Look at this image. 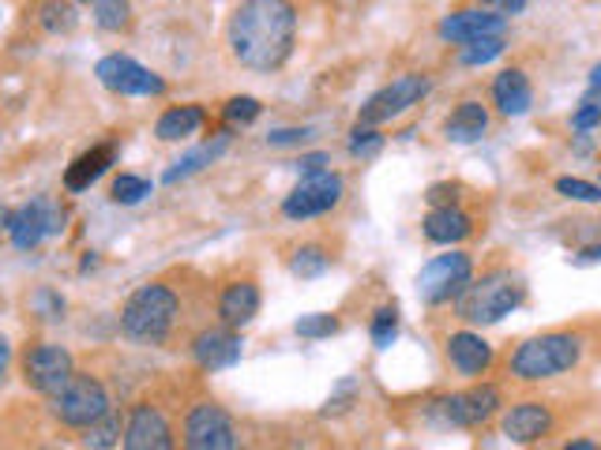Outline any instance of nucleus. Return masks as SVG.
Returning a JSON list of instances; mask_svg holds the SVG:
<instances>
[{"mask_svg":"<svg viewBox=\"0 0 601 450\" xmlns=\"http://www.w3.org/2000/svg\"><path fill=\"white\" fill-rule=\"evenodd\" d=\"M233 61L252 72H279L297 46L294 0H241L226 23Z\"/></svg>","mask_w":601,"mask_h":450,"instance_id":"1","label":"nucleus"},{"mask_svg":"<svg viewBox=\"0 0 601 450\" xmlns=\"http://www.w3.org/2000/svg\"><path fill=\"white\" fill-rule=\"evenodd\" d=\"M184 300L169 282H148L125 300L120 308V331L136 346H162L174 338L177 323H181Z\"/></svg>","mask_w":601,"mask_h":450,"instance_id":"2","label":"nucleus"},{"mask_svg":"<svg viewBox=\"0 0 601 450\" xmlns=\"http://www.w3.org/2000/svg\"><path fill=\"white\" fill-rule=\"evenodd\" d=\"M583 353H587V342L575 331H546L534 334V338L519 342L508 357V375L515 383H546L557 375L579 368Z\"/></svg>","mask_w":601,"mask_h":450,"instance_id":"3","label":"nucleus"},{"mask_svg":"<svg viewBox=\"0 0 601 450\" xmlns=\"http://www.w3.org/2000/svg\"><path fill=\"white\" fill-rule=\"evenodd\" d=\"M455 300H459V316L466 319V323L489 326V323H500L503 316H511L523 305L526 282L515 270L497 267V270H489V274L477 278V282H470Z\"/></svg>","mask_w":601,"mask_h":450,"instance_id":"4","label":"nucleus"},{"mask_svg":"<svg viewBox=\"0 0 601 450\" xmlns=\"http://www.w3.org/2000/svg\"><path fill=\"white\" fill-rule=\"evenodd\" d=\"M113 409V398L110 390H105V383L99 375H84L76 372L68 383H64V390H56L50 398V416L61 428H72V432H84L91 428L94 421H99L102 413H110Z\"/></svg>","mask_w":601,"mask_h":450,"instance_id":"5","label":"nucleus"},{"mask_svg":"<svg viewBox=\"0 0 601 450\" xmlns=\"http://www.w3.org/2000/svg\"><path fill=\"white\" fill-rule=\"evenodd\" d=\"M20 375L35 395L53 398L76 375V360H72V353L64 346H56V342H30L20 357Z\"/></svg>","mask_w":601,"mask_h":450,"instance_id":"6","label":"nucleus"},{"mask_svg":"<svg viewBox=\"0 0 601 450\" xmlns=\"http://www.w3.org/2000/svg\"><path fill=\"white\" fill-rule=\"evenodd\" d=\"M474 282V259L466 252H444V256L429 259L418 274V297L429 308H440L459 297L466 285Z\"/></svg>","mask_w":601,"mask_h":450,"instance_id":"7","label":"nucleus"},{"mask_svg":"<svg viewBox=\"0 0 601 450\" xmlns=\"http://www.w3.org/2000/svg\"><path fill=\"white\" fill-rule=\"evenodd\" d=\"M181 443L189 450H233L241 443V436H238L233 416L218 402H207V398H203V402L189 406V413H184Z\"/></svg>","mask_w":601,"mask_h":450,"instance_id":"8","label":"nucleus"},{"mask_svg":"<svg viewBox=\"0 0 601 450\" xmlns=\"http://www.w3.org/2000/svg\"><path fill=\"white\" fill-rule=\"evenodd\" d=\"M343 177L335 169H316V173H305L294 192L282 200V215L294 218V222H308V218H320L328 210L338 207L343 200Z\"/></svg>","mask_w":601,"mask_h":450,"instance_id":"9","label":"nucleus"},{"mask_svg":"<svg viewBox=\"0 0 601 450\" xmlns=\"http://www.w3.org/2000/svg\"><path fill=\"white\" fill-rule=\"evenodd\" d=\"M436 421L444 428H482L500 413V390L493 383H477V387L462 390V395H448L433 406Z\"/></svg>","mask_w":601,"mask_h":450,"instance_id":"10","label":"nucleus"},{"mask_svg":"<svg viewBox=\"0 0 601 450\" xmlns=\"http://www.w3.org/2000/svg\"><path fill=\"white\" fill-rule=\"evenodd\" d=\"M425 94H429V76H399L395 83L376 90V94L361 105L357 125H387V120L402 117L406 110H413Z\"/></svg>","mask_w":601,"mask_h":450,"instance_id":"11","label":"nucleus"},{"mask_svg":"<svg viewBox=\"0 0 601 450\" xmlns=\"http://www.w3.org/2000/svg\"><path fill=\"white\" fill-rule=\"evenodd\" d=\"M61 229H64V207H56L50 200H30L12 210L8 236H12V244L20 252H35L42 244V236L61 233Z\"/></svg>","mask_w":601,"mask_h":450,"instance_id":"12","label":"nucleus"},{"mask_svg":"<svg viewBox=\"0 0 601 450\" xmlns=\"http://www.w3.org/2000/svg\"><path fill=\"white\" fill-rule=\"evenodd\" d=\"M94 76H99V83L105 90H113V94H162V90H166V83H162L151 68H143L140 61H132V56H125V53L102 56Z\"/></svg>","mask_w":601,"mask_h":450,"instance_id":"13","label":"nucleus"},{"mask_svg":"<svg viewBox=\"0 0 601 450\" xmlns=\"http://www.w3.org/2000/svg\"><path fill=\"white\" fill-rule=\"evenodd\" d=\"M500 432L508 436V443L534 447L557 432V413H552L549 402H534V398L530 402H515L508 413H503Z\"/></svg>","mask_w":601,"mask_h":450,"instance_id":"14","label":"nucleus"},{"mask_svg":"<svg viewBox=\"0 0 601 450\" xmlns=\"http://www.w3.org/2000/svg\"><path fill=\"white\" fill-rule=\"evenodd\" d=\"M125 447L128 450H169L174 447V424L158 406L136 402L125 413Z\"/></svg>","mask_w":601,"mask_h":450,"instance_id":"15","label":"nucleus"},{"mask_svg":"<svg viewBox=\"0 0 601 450\" xmlns=\"http://www.w3.org/2000/svg\"><path fill=\"white\" fill-rule=\"evenodd\" d=\"M189 353L203 372H222V368H233L241 360V334L226 323L203 326L196 338L189 342Z\"/></svg>","mask_w":601,"mask_h":450,"instance_id":"16","label":"nucleus"},{"mask_svg":"<svg viewBox=\"0 0 601 450\" xmlns=\"http://www.w3.org/2000/svg\"><path fill=\"white\" fill-rule=\"evenodd\" d=\"M444 357L462 380H482L489 375V368L497 364V349L474 331H455L448 342H444Z\"/></svg>","mask_w":601,"mask_h":450,"instance_id":"17","label":"nucleus"},{"mask_svg":"<svg viewBox=\"0 0 601 450\" xmlns=\"http://www.w3.org/2000/svg\"><path fill=\"white\" fill-rule=\"evenodd\" d=\"M503 30H508L503 15L489 12V8H462V12L444 15V23H440V38H448V42H455V46H466V42H477V38L503 35Z\"/></svg>","mask_w":601,"mask_h":450,"instance_id":"18","label":"nucleus"},{"mask_svg":"<svg viewBox=\"0 0 601 450\" xmlns=\"http://www.w3.org/2000/svg\"><path fill=\"white\" fill-rule=\"evenodd\" d=\"M218 319L233 331L248 326L259 316V285L256 278H230V282L218 290Z\"/></svg>","mask_w":601,"mask_h":450,"instance_id":"19","label":"nucleus"},{"mask_svg":"<svg viewBox=\"0 0 601 450\" xmlns=\"http://www.w3.org/2000/svg\"><path fill=\"white\" fill-rule=\"evenodd\" d=\"M493 105L503 113V117H523L534 105V87L526 79V72L519 68H503L497 79H493Z\"/></svg>","mask_w":601,"mask_h":450,"instance_id":"20","label":"nucleus"},{"mask_svg":"<svg viewBox=\"0 0 601 450\" xmlns=\"http://www.w3.org/2000/svg\"><path fill=\"white\" fill-rule=\"evenodd\" d=\"M421 233H425V241L433 244H459L466 241L470 233H474V218L466 215V210L455 203V207H433L425 215V222H421Z\"/></svg>","mask_w":601,"mask_h":450,"instance_id":"21","label":"nucleus"},{"mask_svg":"<svg viewBox=\"0 0 601 450\" xmlns=\"http://www.w3.org/2000/svg\"><path fill=\"white\" fill-rule=\"evenodd\" d=\"M489 110H485L482 102H459L451 110V117L444 120V136L451 139V143H477L485 132H489Z\"/></svg>","mask_w":601,"mask_h":450,"instance_id":"22","label":"nucleus"},{"mask_svg":"<svg viewBox=\"0 0 601 450\" xmlns=\"http://www.w3.org/2000/svg\"><path fill=\"white\" fill-rule=\"evenodd\" d=\"M113 158H117V146L113 143H99V146H91V151H84L68 166V173H64V188H68V192H84V188H91L94 180L113 166Z\"/></svg>","mask_w":601,"mask_h":450,"instance_id":"23","label":"nucleus"},{"mask_svg":"<svg viewBox=\"0 0 601 450\" xmlns=\"http://www.w3.org/2000/svg\"><path fill=\"white\" fill-rule=\"evenodd\" d=\"M203 120H207L203 105H174V110H166L158 117L154 136H158L162 143H177V139H184V136H196Z\"/></svg>","mask_w":601,"mask_h":450,"instance_id":"24","label":"nucleus"},{"mask_svg":"<svg viewBox=\"0 0 601 450\" xmlns=\"http://www.w3.org/2000/svg\"><path fill=\"white\" fill-rule=\"evenodd\" d=\"M35 23L46 30V35H72L79 23L76 0H38Z\"/></svg>","mask_w":601,"mask_h":450,"instance_id":"25","label":"nucleus"},{"mask_svg":"<svg viewBox=\"0 0 601 450\" xmlns=\"http://www.w3.org/2000/svg\"><path fill=\"white\" fill-rule=\"evenodd\" d=\"M226 143H230V136H218L215 143H207V146H200V151H192V154H184L181 162H174V166L166 169V184H177V180H189L192 173H200L203 166H210V162L218 158V154L226 151Z\"/></svg>","mask_w":601,"mask_h":450,"instance_id":"26","label":"nucleus"},{"mask_svg":"<svg viewBox=\"0 0 601 450\" xmlns=\"http://www.w3.org/2000/svg\"><path fill=\"white\" fill-rule=\"evenodd\" d=\"M94 27L105 35H125L132 30V0H94L91 4Z\"/></svg>","mask_w":601,"mask_h":450,"instance_id":"27","label":"nucleus"},{"mask_svg":"<svg viewBox=\"0 0 601 450\" xmlns=\"http://www.w3.org/2000/svg\"><path fill=\"white\" fill-rule=\"evenodd\" d=\"M125 443V416L117 409L102 413L91 428H84V447H94V450H105V447H120Z\"/></svg>","mask_w":601,"mask_h":450,"instance_id":"28","label":"nucleus"},{"mask_svg":"<svg viewBox=\"0 0 601 450\" xmlns=\"http://www.w3.org/2000/svg\"><path fill=\"white\" fill-rule=\"evenodd\" d=\"M328 267H331V256L320 244H300L294 256H290V270H294L297 278H320Z\"/></svg>","mask_w":601,"mask_h":450,"instance_id":"29","label":"nucleus"},{"mask_svg":"<svg viewBox=\"0 0 601 450\" xmlns=\"http://www.w3.org/2000/svg\"><path fill=\"white\" fill-rule=\"evenodd\" d=\"M508 49V38L503 35H493V38H477V42H466L459 53V61L466 64V68H482V64L497 61V56Z\"/></svg>","mask_w":601,"mask_h":450,"instance_id":"30","label":"nucleus"},{"mask_svg":"<svg viewBox=\"0 0 601 450\" xmlns=\"http://www.w3.org/2000/svg\"><path fill=\"white\" fill-rule=\"evenodd\" d=\"M148 195H151V180L136 177V173H120L110 188V200L120 203V207H132V203L148 200Z\"/></svg>","mask_w":601,"mask_h":450,"instance_id":"31","label":"nucleus"},{"mask_svg":"<svg viewBox=\"0 0 601 450\" xmlns=\"http://www.w3.org/2000/svg\"><path fill=\"white\" fill-rule=\"evenodd\" d=\"M372 346L376 349H387L395 338H399V308L395 305H384L376 316H372Z\"/></svg>","mask_w":601,"mask_h":450,"instance_id":"32","label":"nucleus"},{"mask_svg":"<svg viewBox=\"0 0 601 450\" xmlns=\"http://www.w3.org/2000/svg\"><path fill=\"white\" fill-rule=\"evenodd\" d=\"M294 331L300 334V338H308V342H320V338L338 334V319L328 316V312H312V316H300L294 323Z\"/></svg>","mask_w":601,"mask_h":450,"instance_id":"33","label":"nucleus"},{"mask_svg":"<svg viewBox=\"0 0 601 450\" xmlns=\"http://www.w3.org/2000/svg\"><path fill=\"white\" fill-rule=\"evenodd\" d=\"M557 192L564 195V200H575V203H601V184H594V180L560 177L557 180Z\"/></svg>","mask_w":601,"mask_h":450,"instance_id":"34","label":"nucleus"},{"mask_svg":"<svg viewBox=\"0 0 601 450\" xmlns=\"http://www.w3.org/2000/svg\"><path fill=\"white\" fill-rule=\"evenodd\" d=\"M384 146V136L376 132V125H357L350 136V154L354 158H372Z\"/></svg>","mask_w":601,"mask_h":450,"instance_id":"35","label":"nucleus"},{"mask_svg":"<svg viewBox=\"0 0 601 450\" xmlns=\"http://www.w3.org/2000/svg\"><path fill=\"white\" fill-rule=\"evenodd\" d=\"M259 113H264V105H259L256 98H248V94L230 98V102H226V120H230V125H252Z\"/></svg>","mask_w":601,"mask_h":450,"instance_id":"36","label":"nucleus"},{"mask_svg":"<svg viewBox=\"0 0 601 450\" xmlns=\"http://www.w3.org/2000/svg\"><path fill=\"white\" fill-rule=\"evenodd\" d=\"M312 139V128H279V132L267 136L271 146H297V143H308Z\"/></svg>","mask_w":601,"mask_h":450,"instance_id":"37","label":"nucleus"},{"mask_svg":"<svg viewBox=\"0 0 601 450\" xmlns=\"http://www.w3.org/2000/svg\"><path fill=\"white\" fill-rule=\"evenodd\" d=\"M35 308H42L46 319H64V297H56L53 290H38L35 293Z\"/></svg>","mask_w":601,"mask_h":450,"instance_id":"38","label":"nucleus"},{"mask_svg":"<svg viewBox=\"0 0 601 450\" xmlns=\"http://www.w3.org/2000/svg\"><path fill=\"white\" fill-rule=\"evenodd\" d=\"M425 200H429V207H455V203H459V184H433Z\"/></svg>","mask_w":601,"mask_h":450,"instance_id":"39","label":"nucleus"},{"mask_svg":"<svg viewBox=\"0 0 601 450\" xmlns=\"http://www.w3.org/2000/svg\"><path fill=\"white\" fill-rule=\"evenodd\" d=\"M601 125V105L594 102H583V110L572 117V128H579V132H590V128Z\"/></svg>","mask_w":601,"mask_h":450,"instance_id":"40","label":"nucleus"},{"mask_svg":"<svg viewBox=\"0 0 601 450\" xmlns=\"http://www.w3.org/2000/svg\"><path fill=\"white\" fill-rule=\"evenodd\" d=\"M354 395H357V383H343V387H338V395L331 398L328 409H323V416H331V413H346V409L354 406Z\"/></svg>","mask_w":601,"mask_h":450,"instance_id":"41","label":"nucleus"},{"mask_svg":"<svg viewBox=\"0 0 601 450\" xmlns=\"http://www.w3.org/2000/svg\"><path fill=\"white\" fill-rule=\"evenodd\" d=\"M294 166L300 169V173H316V169H328L331 166V154L316 151V154H300V158L294 162Z\"/></svg>","mask_w":601,"mask_h":450,"instance_id":"42","label":"nucleus"},{"mask_svg":"<svg viewBox=\"0 0 601 450\" xmlns=\"http://www.w3.org/2000/svg\"><path fill=\"white\" fill-rule=\"evenodd\" d=\"M8 368H12V342L0 334V383L8 380Z\"/></svg>","mask_w":601,"mask_h":450,"instance_id":"43","label":"nucleus"},{"mask_svg":"<svg viewBox=\"0 0 601 450\" xmlns=\"http://www.w3.org/2000/svg\"><path fill=\"white\" fill-rule=\"evenodd\" d=\"M598 443H590V439H572V443H567V450H594Z\"/></svg>","mask_w":601,"mask_h":450,"instance_id":"44","label":"nucleus"},{"mask_svg":"<svg viewBox=\"0 0 601 450\" xmlns=\"http://www.w3.org/2000/svg\"><path fill=\"white\" fill-rule=\"evenodd\" d=\"M8 222H12V207H8V203H0V229H8Z\"/></svg>","mask_w":601,"mask_h":450,"instance_id":"45","label":"nucleus"},{"mask_svg":"<svg viewBox=\"0 0 601 450\" xmlns=\"http://www.w3.org/2000/svg\"><path fill=\"white\" fill-rule=\"evenodd\" d=\"M590 87L601 90V61L594 64V68H590Z\"/></svg>","mask_w":601,"mask_h":450,"instance_id":"46","label":"nucleus"},{"mask_svg":"<svg viewBox=\"0 0 601 450\" xmlns=\"http://www.w3.org/2000/svg\"><path fill=\"white\" fill-rule=\"evenodd\" d=\"M500 4H503V8H508V12H519V8H523V4H526V0H500Z\"/></svg>","mask_w":601,"mask_h":450,"instance_id":"47","label":"nucleus"},{"mask_svg":"<svg viewBox=\"0 0 601 450\" xmlns=\"http://www.w3.org/2000/svg\"><path fill=\"white\" fill-rule=\"evenodd\" d=\"M76 4H94V0H76Z\"/></svg>","mask_w":601,"mask_h":450,"instance_id":"48","label":"nucleus"}]
</instances>
